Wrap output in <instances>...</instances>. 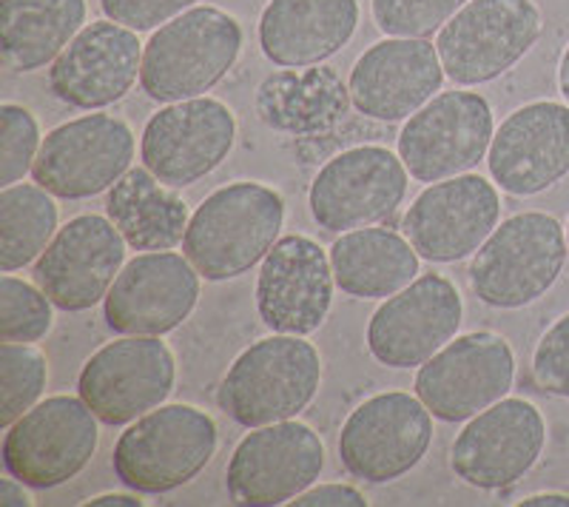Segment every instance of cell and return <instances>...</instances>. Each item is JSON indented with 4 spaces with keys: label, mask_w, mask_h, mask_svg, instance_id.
<instances>
[{
    "label": "cell",
    "mask_w": 569,
    "mask_h": 507,
    "mask_svg": "<svg viewBox=\"0 0 569 507\" xmlns=\"http://www.w3.org/2000/svg\"><path fill=\"white\" fill-rule=\"evenodd\" d=\"M567 246H569V222H567Z\"/></svg>",
    "instance_id": "41"
},
{
    "label": "cell",
    "mask_w": 569,
    "mask_h": 507,
    "mask_svg": "<svg viewBox=\"0 0 569 507\" xmlns=\"http://www.w3.org/2000/svg\"><path fill=\"white\" fill-rule=\"evenodd\" d=\"M325 468V445L311 425L284 419L262 425L237 445L226 470V488L233 505H291L317 485Z\"/></svg>",
    "instance_id": "12"
},
{
    "label": "cell",
    "mask_w": 569,
    "mask_h": 507,
    "mask_svg": "<svg viewBox=\"0 0 569 507\" xmlns=\"http://www.w3.org/2000/svg\"><path fill=\"white\" fill-rule=\"evenodd\" d=\"M492 180L512 197H536L569 175V106L536 100L516 109L487 151Z\"/></svg>",
    "instance_id": "22"
},
{
    "label": "cell",
    "mask_w": 569,
    "mask_h": 507,
    "mask_svg": "<svg viewBox=\"0 0 569 507\" xmlns=\"http://www.w3.org/2000/svg\"><path fill=\"white\" fill-rule=\"evenodd\" d=\"M126 237L109 217L80 215L60 228L34 262V282L66 314L103 302L126 266Z\"/></svg>",
    "instance_id": "18"
},
{
    "label": "cell",
    "mask_w": 569,
    "mask_h": 507,
    "mask_svg": "<svg viewBox=\"0 0 569 507\" xmlns=\"http://www.w3.org/2000/svg\"><path fill=\"white\" fill-rule=\"evenodd\" d=\"M200 271L186 254L146 251L129 260L103 299L106 326L123 337H162L191 317Z\"/></svg>",
    "instance_id": "19"
},
{
    "label": "cell",
    "mask_w": 569,
    "mask_h": 507,
    "mask_svg": "<svg viewBox=\"0 0 569 507\" xmlns=\"http://www.w3.org/2000/svg\"><path fill=\"white\" fill-rule=\"evenodd\" d=\"M46 357L20 342H0V428L18 422L38 405L46 388Z\"/></svg>",
    "instance_id": "30"
},
{
    "label": "cell",
    "mask_w": 569,
    "mask_h": 507,
    "mask_svg": "<svg viewBox=\"0 0 569 507\" xmlns=\"http://www.w3.org/2000/svg\"><path fill=\"white\" fill-rule=\"evenodd\" d=\"M543 32L532 0H470L436 38L445 74L456 86H481L510 72Z\"/></svg>",
    "instance_id": "6"
},
{
    "label": "cell",
    "mask_w": 569,
    "mask_h": 507,
    "mask_svg": "<svg viewBox=\"0 0 569 507\" xmlns=\"http://www.w3.org/2000/svg\"><path fill=\"white\" fill-rule=\"evenodd\" d=\"M439 49L427 38H388L373 43L350 69V100L373 120H408L445 83Z\"/></svg>",
    "instance_id": "24"
},
{
    "label": "cell",
    "mask_w": 569,
    "mask_h": 507,
    "mask_svg": "<svg viewBox=\"0 0 569 507\" xmlns=\"http://www.w3.org/2000/svg\"><path fill=\"white\" fill-rule=\"evenodd\" d=\"M106 217L134 251H171L186 240L191 222L188 202L146 166L129 169L111 186Z\"/></svg>",
    "instance_id": "27"
},
{
    "label": "cell",
    "mask_w": 569,
    "mask_h": 507,
    "mask_svg": "<svg viewBox=\"0 0 569 507\" xmlns=\"http://www.w3.org/2000/svg\"><path fill=\"white\" fill-rule=\"evenodd\" d=\"M86 0H0V52L14 72L54 63L86 23Z\"/></svg>",
    "instance_id": "28"
},
{
    "label": "cell",
    "mask_w": 569,
    "mask_h": 507,
    "mask_svg": "<svg viewBox=\"0 0 569 507\" xmlns=\"http://www.w3.org/2000/svg\"><path fill=\"white\" fill-rule=\"evenodd\" d=\"M408 166L382 146H359L325 163L308 195L319 228L345 235L388 220L408 195Z\"/></svg>",
    "instance_id": "15"
},
{
    "label": "cell",
    "mask_w": 569,
    "mask_h": 507,
    "mask_svg": "<svg viewBox=\"0 0 569 507\" xmlns=\"http://www.w3.org/2000/svg\"><path fill=\"white\" fill-rule=\"evenodd\" d=\"M284 200L262 182H231L191 215L182 254L202 280L226 282L266 260L279 240Z\"/></svg>",
    "instance_id": "1"
},
{
    "label": "cell",
    "mask_w": 569,
    "mask_h": 507,
    "mask_svg": "<svg viewBox=\"0 0 569 507\" xmlns=\"http://www.w3.org/2000/svg\"><path fill=\"white\" fill-rule=\"evenodd\" d=\"M558 89H561L563 100L569 103V46L563 49L561 54V63H558Z\"/></svg>",
    "instance_id": "40"
},
{
    "label": "cell",
    "mask_w": 569,
    "mask_h": 507,
    "mask_svg": "<svg viewBox=\"0 0 569 507\" xmlns=\"http://www.w3.org/2000/svg\"><path fill=\"white\" fill-rule=\"evenodd\" d=\"M54 195L38 182H14L0 191V271L38 262L46 246L58 235V206Z\"/></svg>",
    "instance_id": "29"
},
{
    "label": "cell",
    "mask_w": 569,
    "mask_h": 507,
    "mask_svg": "<svg viewBox=\"0 0 569 507\" xmlns=\"http://www.w3.org/2000/svg\"><path fill=\"white\" fill-rule=\"evenodd\" d=\"M240 52V20L217 7H194L151 34L140 86L154 103L202 98L231 72Z\"/></svg>",
    "instance_id": "2"
},
{
    "label": "cell",
    "mask_w": 569,
    "mask_h": 507,
    "mask_svg": "<svg viewBox=\"0 0 569 507\" xmlns=\"http://www.w3.org/2000/svg\"><path fill=\"white\" fill-rule=\"evenodd\" d=\"M174 379V354L160 337H123L86 359L78 390L100 422L120 428L160 408Z\"/></svg>",
    "instance_id": "10"
},
{
    "label": "cell",
    "mask_w": 569,
    "mask_h": 507,
    "mask_svg": "<svg viewBox=\"0 0 569 507\" xmlns=\"http://www.w3.org/2000/svg\"><path fill=\"white\" fill-rule=\"evenodd\" d=\"M567 254V228L543 211H525L496 226L472 254L470 286L485 306L516 311L556 286Z\"/></svg>",
    "instance_id": "5"
},
{
    "label": "cell",
    "mask_w": 569,
    "mask_h": 507,
    "mask_svg": "<svg viewBox=\"0 0 569 507\" xmlns=\"http://www.w3.org/2000/svg\"><path fill=\"white\" fill-rule=\"evenodd\" d=\"M220 445L217 422L194 405H160L114 445L117 479L134 494H171L206 470Z\"/></svg>",
    "instance_id": "4"
},
{
    "label": "cell",
    "mask_w": 569,
    "mask_h": 507,
    "mask_svg": "<svg viewBox=\"0 0 569 507\" xmlns=\"http://www.w3.org/2000/svg\"><path fill=\"white\" fill-rule=\"evenodd\" d=\"M100 419L83 397H49L29 408L3 436V468L34 490L66 485L91 463Z\"/></svg>",
    "instance_id": "7"
},
{
    "label": "cell",
    "mask_w": 569,
    "mask_h": 507,
    "mask_svg": "<svg viewBox=\"0 0 569 507\" xmlns=\"http://www.w3.org/2000/svg\"><path fill=\"white\" fill-rule=\"evenodd\" d=\"M333 266L319 242L302 235L279 237L257 277L259 319L273 334L308 337L319 331L333 306Z\"/></svg>",
    "instance_id": "21"
},
{
    "label": "cell",
    "mask_w": 569,
    "mask_h": 507,
    "mask_svg": "<svg viewBox=\"0 0 569 507\" xmlns=\"http://www.w3.org/2000/svg\"><path fill=\"white\" fill-rule=\"evenodd\" d=\"M29 485H23L20 479H14V476L7 474V479L0 481V505H7V507H29L34 505L32 494H29Z\"/></svg>",
    "instance_id": "37"
},
{
    "label": "cell",
    "mask_w": 569,
    "mask_h": 507,
    "mask_svg": "<svg viewBox=\"0 0 569 507\" xmlns=\"http://www.w3.org/2000/svg\"><path fill=\"white\" fill-rule=\"evenodd\" d=\"M492 109L476 91H445L408 118L399 135V157L410 177L439 182L467 175L490 151Z\"/></svg>",
    "instance_id": "13"
},
{
    "label": "cell",
    "mask_w": 569,
    "mask_h": 507,
    "mask_svg": "<svg viewBox=\"0 0 569 507\" xmlns=\"http://www.w3.org/2000/svg\"><path fill=\"white\" fill-rule=\"evenodd\" d=\"M465 317L461 294L441 274L416 277L370 317L368 351L385 368H421L456 339Z\"/></svg>",
    "instance_id": "16"
},
{
    "label": "cell",
    "mask_w": 569,
    "mask_h": 507,
    "mask_svg": "<svg viewBox=\"0 0 569 507\" xmlns=\"http://www.w3.org/2000/svg\"><path fill=\"white\" fill-rule=\"evenodd\" d=\"M547 445V422L527 399H498L456 436L450 465L470 488L501 490L536 468Z\"/></svg>",
    "instance_id": "17"
},
{
    "label": "cell",
    "mask_w": 569,
    "mask_h": 507,
    "mask_svg": "<svg viewBox=\"0 0 569 507\" xmlns=\"http://www.w3.org/2000/svg\"><path fill=\"white\" fill-rule=\"evenodd\" d=\"M197 3L200 0H100V9L114 23H123L134 32H149L194 9Z\"/></svg>",
    "instance_id": "35"
},
{
    "label": "cell",
    "mask_w": 569,
    "mask_h": 507,
    "mask_svg": "<svg viewBox=\"0 0 569 507\" xmlns=\"http://www.w3.org/2000/svg\"><path fill=\"white\" fill-rule=\"evenodd\" d=\"M470 0H373L376 27L388 38H430Z\"/></svg>",
    "instance_id": "32"
},
{
    "label": "cell",
    "mask_w": 569,
    "mask_h": 507,
    "mask_svg": "<svg viewBox=\"0 0 569 507\" xmlns=\"http://www.w3.org/2000/svg\"><path fill=\"white\" fill-rule=\"evenodd\" d=\"M52 299L46 297L38 282L18 280L3 274L0 280V342L34 345L52 331Z\"/></svg>",
    "instance_id": "31"
},
{
    "label": "cell",
    "mask_w": 569,
    "mask_h": 507,
    "mask_svg": "<svg viewBox=\"0 0 569 507\" xmlns=\"http://www.w3.org/2000/svg\"><path fill=\"white\" fill-rule=\"evenodd\" d=\"M297 507H365L362 490L350 488V485H311V488L299 494L291 501Z\"/></svg>",
    "instance_id": "36"
},
{
    "label": "cell",
    "mask_w": 569,
    "mask_h": 507,
    "mask_svg": "<svg viewBox=\"0 0 569 507\" xmlns=\"http://www.w3.org/2000/svg\"><path fill=\"white\" fill-rule=\"evenodd\" d=\"M516 379V354L505 337L476 331L456 337L416 374V397L441 422H467L505 399Z\"/></svg>",
    "instance_id": "9"
},
{
    "label": "cell",
    "mask_w": 569,
    "mask_h": 507,
    "mask_svg": "<svg viewBox=\"0 0 569 507\" xmlns=\"http://www.w3.org/2000/svg\"><path fill=\"white\" fill-rule=\"evenodd\" d=\"M433 443V414L419 397L390 390L365 399L339 434V459L353 479L385 485L410 474Z\"/></svg>",
    "instance_id": "8"
},
{
    "label": "cell",
    "mask_w": 569,
    "mask_h": 507,
    "mask_svg": "<svg viewBox=\"0 0 569 507\" xmlns=\"http://www.w3.org/2000/svg\"><path fill=\"white\" fill-rule=\"evenodd\" d=\"M501 217V197L481 175H459L421 191L405 215V237L421 260L456 262L485 246Z\"/></svg>",
    "instance_id": "20"
},
{
    "label": "cell",
    "mask_w": 569,
    "mask_h": 507,
    "mask_svg": "<svg viewBox=\"0 0 569 507\" xmlns=\"http://www.w3.org/2000/svg\"><path fill=\"white\" fill-rule=\"evenodd\" d=\"M134 160V131L114 115H86L43 137L32 180L60 200H89L114 186Z\"/></svg>",
    "instance_id": "11"
},
{
    "label": "cell",
    "mask_w": 569,
    "mask_h": 507,
    "mask_svg": "<svg viewBox=\"0 0 569 507\" xmlns=\"http://www.w3.org/2000/svg\"><path fill=\"white\" fill-rule=\"evenodd\" d=\"M532 379L543 394L569 399V314L547 328L532 354Z\"/></svg>",
    "instance_id": "34"
},
{
    "label": "cell",
    "mask_w": 569,
    "mask_h": 507,
    "mask_svg": "<svg viewBox=\"0 0 569 507\" xmlns=\"http://www.w3.org/2000/svg\"><path fill=\"white\" fill-rule=\"evenodd\" d=\"M142 52L134 29L114 20H94L66 46L49 69V89L71 109H106L123 100L137 83Z\"/></svg>",
    "instance_id": "23"
},
{
    "label": "cell",
    "mask_w": 569,
    "mask_h": 507,
    "mask_svg": "<svg viewBox=\"0 0 569 507\" xmlns=\"http://www.w3.org/2000/svg\"><path fill=\"white\" fill-rule=\"evenodd\" d=\"M83 505H94V507H137L142 505L137 496L131 494H106V496H94V499H86Z\"/></svg>",
    "instance_id": "38"
},
{
    "label": "cell",
    "mask_w": 569,
    "mask_h": 507,
    "mask_svg": "<svg viewBox=\"0 0 569 507\" xmlns=\"http://www.w3.org/2000/svg\"><path fill=\"white\" fill-rule=\"evenodd\" d=\"M359 27V0H271L259 18V49L282 69L342 52Z\"/></svg>",
    "instance_id": "25"
},
{
    "label": "cell",
    "mask_w": 569,
    "mask_h": 507,
    "mask_svg": "<svg viewBox=\"0 0 569 507\" xmlns=\"http://www.w3.org/2000/svg\"><path fill=\"white\" fill-rule=\"evenodd\" d=\"M337 286L356 299H388L419 277V251L390 228H356L330 246Z\"/></svg>",
    "instance_id": "26"
},
{
    "label": "cell",
    "mask_w": 569,
    "mask_h": 507,
    "mask_svg": "<svg viewBox=\"0 0 569 507\" xmlns=\"http://www.w3.org/2000/svg\"><path fill=\"white\" fill-rule=\"evenodd\" d=\"M43 146L38 120L23 106H0V189H9L32 171Z\"/></svg>",
    "instance_id": "33"
},
{
    "label": "cell",
    "mask_w": 569,
    "mask_h": 507,
    "mask_svg": "<svg viewBox=\"0 0 569 507\" xmlns=\"http://www.w3.org/2000/svg\"><path fill=\"white\" fill-rule=\"evenodd\" d=\"M521 507H569V496L563 494H536L518 501Z\"/></svg>",
    "instance_id": "39"
},
{
    "label": "cell",
    "mask_w": 569,
    "mask_h": 507,
    "mask_svg": "<svg viewBox=\"0 0 569 507\" xmlns=\"http://www.w3.org/2000/svg\"><path fill=\"white\" fill-rule=\"evenodd\" d=\"M233 137L237 118L222 100L166 103L142 129V166L171 189H186L226 163Z\"/></svg>",
    "instance_id": "14"
},
{
    "label": "cell",
    "mask_w": 569,
    "mask_h": 507,
    "mask_svg": "<svg viewBox=\"0 0 569 507\" xmlns=\"http://www.w3.org/2000/svg\"><path fill=\"white\" fill-rule=\"evenodd\" d=\"M322 359L305 337L273 334L233 359L217 390V405L242 428L297 419L317 397Z\"/></svg>",
    "instance_id": "3"
}]
</instances>
